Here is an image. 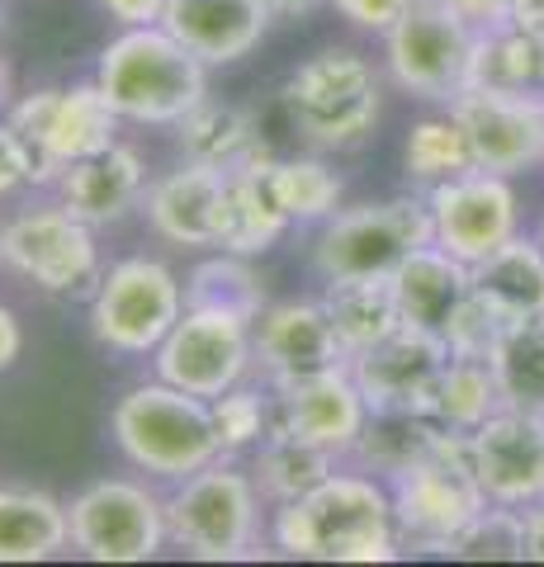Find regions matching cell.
Returning a JSON list of instances; mask_svg holds the SVG:
<instances>
[{"instance_id":"6","label":"cell","mask_w":544,"mask_h":567,"mask_svg":"<svg viewBox=\"0 0 544 567\" xmlns=\"http://www.w3.org/2000/svg\"><path fill=\"white\" fill-rule=\"evenodd\" d=\"M285 110L312 147H356L383 110L379 71L356 48H322L285 81Z\"/></svg>"},{"instance_id":"39","label":"cell","mask_w":544,"mask_h":567,"mask_svg":"<svg viewBox=\"0 0 544 567\" xmlns=\"http://www.w3.org/2000/svg\"><path fill=\"white\" fill-rule=\"evenodd\" d=\"M33 181H39V152L10 118H0V199Z\"/></svg>"},{"instance_id":"28","label":"cell","mask_w":544,"mask_h":567,"mask_svg":"<svg viewBox=\"0 0 544 567\" xmlns=\"http://www.w3.org/2000/svg\"><path fill=\"white\" fill-rule=\"evenodd\" d=\"M322 308L331 317V327H337L346 354L370 350L402 327L393 279H327Z\"/></svg>"},{"instance_id":"24","label":"cell","mask_w":544,"mask_h":567,"mask_svg":"<svg viewBox=\"0 0 544 567\" xmlns=\"http://www.w3.org/2000/svg\"><path fill=\"white\" fill-rule=\"evenodd\" d=\"M143 185H147L143 156L124 147V142H114V147L66 166L52 189H58V199L72 208L76 218H85L91 227H110L143 199Z\"/></svg>"},{"instance_id":"30","label":"cell","mask_w":544,"mask_h":567,"mask_svg":"<svg viewBox=\"0 0 544 567\" xmlns=\"http://www.w3.org/2000/svg\"><path fill=\"white\" fill-rule=\"evenodd\" d=\"M502 412V393H497V374L493 364L479 354H450V364L441 369L431 398H427V416L454 435H473L479 425Z\"/></svg>"},{"instance_id":"36","label":"cell","mask_w":544,"mask_h":567,"mask_svg":"<svg viewBox=\"0 0 544 567\" xmlns=\"http://www.w3.org/2000/svg\"><path fill=\"white\" fill-rule=\"evenodd\" d=\"M270 189L279 208L289 213V223H327L341 208V194H346L341 175L327 162H318V156H289V162L275 156Z\"/></svg>"},{"instance_id":"7","label":"cell","mask_w":544,"mask_h":567,"mask_svg":"<svg viewBox=\"0 0 544 567\" xmlns=\"http://www.w3.org/2000/svg\"><path fill=\"white\" fill-rule=\"evenodd\" d=\"M483 24H473L450 0H417L383 33V66L402 95L454 104L473 81V52Z\"/></svg>"},{"instance_id":"35","label":"cell","mask_w":544,"mask_h":567,"mask_svg":"<svg viewBox=\"0 0 544 567\" xmlns=\"http://www.w3.org/2000/svg\"><path fill=\"white\" fill-rule=\"evenodd\" d=\"M493 91H544V43L516 24H483L473 52V81Z\"/></svg>"},{"instance_id":"38","label":"cell","mask_w":544,"mask_h":567,"mask_svg":"<svg viewBox=\"0 0 544 567\" xmlns=\"http://www.w3.org/2000/svg\"><path fill=\"white\" fill-rule=\"evenodd\" d=\"M214 406V431H218V450L223 454H242V450H252L260 445V440L270 435V402L260 388H247V383H237V388H227L223 398L208 402Z\"/></svg>"},{"instance_id":"41","label":"cell","mask_w":544,"mask_h":567,"mask_svg":"<svg viewBox=\"0 0 544 567\" xmlns=\"http://www.w3.org/2000/svg\"><path fill=\"white\" fill-rule=\"evenodd\" d=\"M100 10L124 29H133V24H162L166 0H100Z\"/></svg>"},{"instance_id":"1","label":"cell","mask_w":544,"mask_h":567,"mask_svg":"<svg viewBox=\"0 0 544 567\" xmlns=\"http://www.w3.org/2000/svg\"><path fill=\"white\" fill-rule=\"evenodd\" d=\"M270 539L285 558L308 563H393L402 554L393 492L374 473H331L298 502L275 506Z\"/></svg>"},{"instance_id":"40","label":"cell","mask_w":544,"mask_h":567,"mask_svg":"<svg viewBox=\"0 0 544 567\" xmlns=\"http://www.w3.org/2000/svg\"><path fill=\"white\" fill-rule=\"evenodd\" d=\"M331 6H337V14L346 24H356L365 33H389L417 0H331Z\"/></svg>"},{"instance_id":"3","label":"cell","mask_w":544,"mask_h":567,"mask_svg":"<svg viewBox=\"0 0 544 567\" xmlns=\"http://www.w3.org/2000/svg\"><path fill=\"white\" fill-rule=\"evenodd\" d=\"M110 435L133 468L166 483H181L223 454L208 398L185 393L166 379L129 388L110 412Z\"/></svg>"},{"instance_id":"16","label":"cell","mask_w":544,"mask_h":567,"mask_svg":"<svg viewBox=\"0 0 544 567\" xmlns=\"http://www.w3.org/2000/svg\"><path fill=\"white\" fill-rule=\"evenodd\" d=\"M450 364V346L431 331L398 327L383 336L379 346L350 354V374H356L370 412H421L427 416V398L441 369Z\"/></svg>"},{"instance_id":"33","label":"cell","mask_w":544,"mask_h":567,"mask_svg":"<svg viewBox=\"0 0 544 567\" xmlns=\"http://www.w3.org/2000/svg\"><path fill=\"white\" fill-rule=\"evenodd\" d=\"M185 308H208V312L256 322L266 312V284H260L252 256L218 251L204 265H195V275L185 279Z\"/></svg>"},{"instance_id":"42","label":"cell","mask_w":544,"mask_h":567,"mask_svg":"<svg viewBox=\"0 0 544 567\" xmlns=\"http://www.w3.org/2000/svg\"><path fill=\"white\" fill-rule=\"evenodd\" d=\"M20 350H24V327H20V317L0 303V374L20 360Z\"/></svg>"},{"instance_id":"43","label":"cell","mask_w":544,"mask_h":567,"mask_svg":"<svg viewBox=\"0 0 544 567\" xmlns=\"http://www.w3.org/2000/svg\"><path fill=\"white\" fill-rule=\"evenodd\" d=\"M454 10H464L473 24H502L512 14V0H450Z\"/></svg>"},{"instance_id":"26","label":"cell","mask_w":544,"mask_h":567,"mask_svg":"<svg viewBox=\"0 0 544 567\" xmlns=\"http://www.w3.org/2000/svg\"><path fill=\"white\" fill-rule=\"evenodd\" d=\"M62 548H72V520L58 496L0 487V563H48Z\"/></svg>"},{"instance_id":"25","label":"cell","mask_w":544,"mask_h":567,"mask_svg":"<svg viewBox=\"0 0 544 567\" xmlns=\"http://www.w3.org/2000/svg\"><path fill=\"white\" fill-rule=\"evenodd\" d=\"M473 293L493 308L502 322L544 317V241L512 237L487 260L473 265Z\"/></svg>"},{"instance_id":"44","label":"cell","mask_w":544,"mask_h":567,"mask_svg":"<svg viewBox=\"0 0 544 567\" xmlns=\"http://www.w3.org/2000/svg\"><path fill=\"white\" fill-rule=\"evenodd\" d=\"M506 24L525 29L531 39L544 43V0H512V14H506Z\"/></svg>"},{"instance_id":"19","label":"cell","mask_w":544,"mask_h":567,"mask_svg":"<svg viewBox=\"0 0 544 567\" xmlns=\"http://www.w3.org/2000/svg\"><path fill=\"white\" fill-rule=\"evenodd\" d=\"M252 350L256 364L266 369L270 383L308 379L322 369L350 364V354L341 346L337 327L322 308V298H289V303H266V312L252 322Z\"/></svg>"},{"instance_id":"2","label":"cell","mask_w":544,"mask_h":567,"mask_svg":"<svg viewBox=\"0 0 544 567\" xmlns=\"http://www.w3.org/2000/svg\"><path fill=\"white\" fill-rule=\"evenodd\" d=\"M95 81L119 118L152 128H175L199 100H208V66L162 24H133L104 43Z\"/></svg>"},{"instance_id":"13","label":"cell","mask_w":544,"mask_h":567,"mask_svg":"<svg viewBox=\"0 0 544 567\" xmlns=\"http://www.w3.org/2000/svg\"><path fill=\"white\" fill-rule=\"evenodd\" d=\"M6 265L33 279L43 293H76L85 284H100L95 227L62 199L24 208L6 223Z\"/></svg>"},{"instance_id":"49","label":"cell","mask_w":544,"mask_h":567,"mask_svg":"<svg viewBox=\"0 0 544 567\" xmlns=\"http://www.w3.org/2000/svg\"><path fill=\"white\" fill-rule=\"evenodd\" d=\"M540 241H544V233H540Z\"/></svg>"},{"instance_id":"9","label":"cell","mask_w":544,"mask_h":567,"mask_svg":"<svg viewBox=\"0 0 544 567\" xmlns=\"http://www.w3.org/2000/svg\"><path fill=\"white\" fill-rule=\"evenodd\" d=\"M185 317V284L166 260L129 256L110 265L91 298V331L114 354H152Z\"/></svg>"},{"instance_id":"4","label":"cell","mask_w":544,"mask_h":567,"mask_svg":"<svg viewBox=\"0 0 544 567\" xmlns=\"http://www.w3.org/2000/svg\"><path fill=\"white\" fill-rule=\"evenodd\" d=\"M260 487L252 468H242L233 454H218L214 464L181 477V487L166 496V529L171 544L185 548L199 563H242L260 554Z\"/></svg>"},{"instance_id":"21","label":"cell","mask_w":544,"mask_h":567,"mask_svg":"<svg viewBox=\"0 0 544 567\" xmlns=\"http://www.w3.org/2000/svg\"><path fill=\"white\" fill-rule=\"evenodd\" d=\"M398 289V308H402V327L431 331V336H450L454 317L469 303L473 293V265H464L460 256H450L445 246H421L408 260L398 265L393 275Z\"/></svg>"},{"instance_id":"15","label":"cell","mask_w":544,"mask_h":567,"mask_svg":"<svg viewBox=\"0 0 544 567\" xmlns=\"http://www.w3.org/2000/svg\"><path fill=\"white\" fill-rule=\"evenodd\" d=\"M469 133L473 162L493 175H516L544 162V91H493V85H469L450 104Z\"/></svg>"},{"instance_id":"23","label":"cell","mask_w":544,"mask_h":567,"mask_svg":"<svg viewBox=\"0 0 544 567\" xmlns=\"http://www.w3.org/2000/svg\"><path fill=\"white\" fill-rule=\"evenodd\" d=\"M227 171L185 162L147 189V223L171 246H218V204Z\"/></svg>"},{"instance_id":"29","label":"cell","mask_w":544,"mask_h":567,"mask_svg":"<svg viewBox=\"0 0 544 567\" xmlns=\"http://www.w3.org/2000/svg\"><path fill=\"white\" fill-rule=\"evenodd\" d=\"M337 473V454L312 445V440H298L289 435L285 425H270V435L260 440L256 450V464H252V477L260 496L270 506H285V502H298L304 492H312L318 483Z\"/></svg>"},{"instance_id":"37","label":"cell","mask_w":544,"mask_h":567,"mask_svg":"<svg viewBox=\"0 0 544 567\" xmlns=\"http://www.w3.org/2000/svg\"><path fill=\"white\" fill-rule=\"evenodd\" d=\"M445 558L464 563H525V511L521 506H497L487 502L469 529L450 544Z\"/></svg>"},{"instance_id":"8","label":"cell","mask_w":544,"mask_h":567,"mask_svg":"<svg viewBox=\"0 0 544 567\" xmlns=\"http://www.w3.org/2000/svg\"><path fill=\"white\" fill-rule=\"evenodd\" d=\"M431 241V204L402 194V199L331 213L312 246V265L322 279H393L398 265Z\"/></svg>"},{"instance_id":"11","label":"cell","mask_w":544,"mask_h":567,"mask_svg":"<svg viewBox=\"0 0 544 567\" xmlns=\"http://www.w3.org/2000/svg\"><path fill=\"white\" fill-rule=\"evenodd\" d=\"M72 548L91 563H147L171 539L166 502L133 477H100L66 506Z\"/></svg>"},{"instance_id":"17","label":"cell","mask_w":544,"mask_h":567,"mask_svg":"<svg viewBox=\"0 0 544 567\" xmlns=\"http://www.w3.org/2000/svg\"><path fill=\"white\" fill-rule=\"evenodd\" d=\"M469 450L487 502L521 511L544 502V416L502 406L469 435Z\"/></svg>"},{"instance_id":"14","label":"cell","mask_w":544,"mask_h":567,"mask_svg":"<svg viewBox=\"0 0 544 567\" xmlns=\"http://www.w3.org/2000/svg\"><path fill=\"white\" fill-rule=\"evenodd\" d=\"M427 204H431L435 246H445V251L460 256L464 265L487 260L497 246H506L521 233L512 175L469 171L460 181L427 189Z\"/></svg>"},{"instance_id":"46","label":"cell","mask_w":544,"mask_h":567,"mask_svg":"<svg viewBox=\"0 0 544 567\" xmlns=\"http://www.w3.org/2000/svg\"><path fill=\"white\" fill-rule=\"evenodd\" d=\"M260 6H266L270 14H308L318 0H260Z\"/></svg>"},{"instance_id":"22","label":"cell","mask_w":544,"mask_h":567,"mask_svg":"<svg viewBox=\"0 0 544 567\" xmlns=\"http://www.w3.org/2000/svg\"><path fill=\"white\" fill-rule=\"evenodd\" d=\"M270 166H275V152L266 147V152H256L252 162L227 171L223 204H218V251L260 256L285 237L289 213L279 208L275 189H270Z\"/></svg>"},{"instance_id":"10","label":"cell","mask_w":544,"mask_h":567,"mask_svg":"<svg viewBox=\"0 0 544 567\" xmlns=\"http://www.w3.org/2000/svg\"><path fill=\"white\" fill-rule=\"evenodd\" d=\"M10 123L39 152V181L33 185H58L66 166L114 147L124 118H119L110 95L100 91V81H81V85H43V91L24 95L10 110Z\"/></svg>"},{"instance_id":"31","label":"cell","mask_w":544,"mask_h":567,"mask_svg":"<svg viewBox=\"0 0 544 567\" xmlns=\"http://www.w3.org/2000/svg\"><path fill=\"white\" fill-rule=\"evenodd\" d=\"M441 425L421 412H370L365 431L356 440V454L365 473H383L393 483L398 473H408L412 464H421L435 445H441Z\"/></svg>"},{"instance_id":"18","label":"cell","mask_w":544,"mask_h":567,"mask_svg":"<svg viewBox=\"0 0 544 567\" xmlns=\"http://www.w3.org/2000/svg\"><path fill=\"white\" fill-rule=\"evenodd\" d=\"M270 398H275V425L331 450L337 458L356 450L365 421H370V402H365L350 364L322 369V374H308V379L270 383Z\"/></svg>"},{"instance_id":"45","label":"cell","mask_w":544,"mask_h":567,"mask_svg":"<svg viewBox=\"0 0 544 567\" xmlns=\"http://www.w3.org/2000/svg\"><path fill=\"white\" fill-rule=\"evenodd\" d=\"M525 558L544 563V502L525 506Z\"/></svg>"},{"instance_id":"48","label":"cell","mask_w":544,"mask_h":567,"mask_svg":"<svg viewBox=\"0 0 544 567\" xmlns=\"http://www.w3.org/2000/svg\"><path fill=\"white\" fill-rule=\"evenodd\" d=\"M0 91H6V58H0Z\"/></svg>"},{"instance_id":"27","label":"cell","mask_w":544,"mask_h":567,"mask_svg":"<svg viewBox=\"0 0 544 567\" xmlns=\"http://www.w3.org/2000/svg\"><path fill=\"white\" fill-rule=\"evenodd\" d=\"M185 162L214 166V171H233L242 162H252L256 152H266V142L256 133V118L237 104H218V100H199L181 123H175Z\"/></svg>"},{"instance_id":"12","label":"cell","mask_w":544,"mask_h":567,"mask_svg":"<svg viewBox=\"0 0 544 567\" xmlns=\"http://www.w3.org/2000/svg\"><path fill=\"white\" fill-rule=\"evenodd\" d=\"M152 364H156V379L214 402L227 388L247 379V369L256 364L252 322L227 312H208V308H185L171 336L152 350Z\"/></svg>"},{"instance_id":"5","label":"cell","mask_w":544,"mask_h":567,"mask_svg":"<svg viewBox=\"0 0 544 567\" xmlns=\"http://www.w3.org/2000/svg\"><path fill=\"white\" fill-rule=\"evenodd\" d=\"M393 525L398 544L412 554H450V544L464 535L469 520L487 506V492L473 473V450L469 435L445 431L421 464L398 473L393 483Z\"/></svg>"},{"instance_id":"34","label":"cell","mask_w":544,"mask_h":567,"mask_svg":"<svg viewBox=\"0 0 544 567\" xmlns=\"http://www.w3.org/2000/svg\"><path fill=\"white\" fill-rule=\"evenodd\" d=\"M402 166H408V181L421 185V189L450 185V181H460V175L479 171L473 147H469V133L460 128L454 114L417 118L408 142H402Z\"/></svg>"},{"instance_id":"32","label":"cell","mask_w":544,"mask_h":567,"mask_svg":"<svg viewBox=\"0 0 544 567\" xmlns=\"http://www.w3.org/2000/svg\"><path fill=\"white\" fill-rule=\"evenodd\" d=\"M487 364L497 374L502 406L544 416V317L506 322L497 346L487 350Z\"/></svg>"},{"instance_id":"20","label":"cell","mask_w":544,"mask_h":567,"mask_svg":"<svg viewBox=\"0 0 544 567\" xmlns=\"http://www.w3.org/2000/svg\"><path fill=\"white\" fill-rule=\"evenodd\" d=\"M275 14L260 0H166L162 29L175 33L204 66H233L260 48Z\"/></svg>"},{"instance_id":"47","label":"cell","mask_w":544,"mask_h":567,"mask_svg":"<svg viewBox=\"0 0 544 567\" xmlns=\"http://www.w3.org/2000/svg\"><path fill=\"white\" fill-rule=\"evenodd\" d=\"M0 265H6V227H0Z\"/></svg>"}]
</instances>
